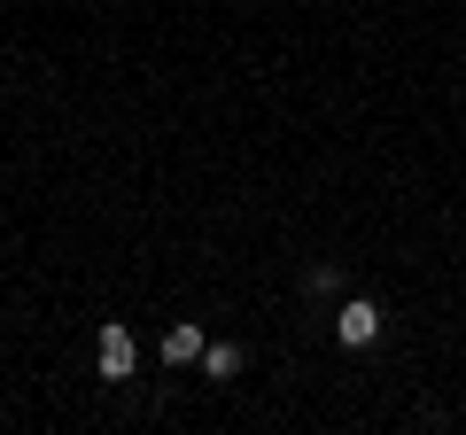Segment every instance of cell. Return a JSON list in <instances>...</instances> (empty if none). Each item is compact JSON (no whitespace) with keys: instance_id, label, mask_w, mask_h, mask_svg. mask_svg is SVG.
Listing matches in <instances>:
<instances>
[{"instance_id":"obj_1","label":"cell","mask_w":466,"mask_h":435,"mask_svg":"<svg viewBox=\"0 0 466 435\" xmlns=\"http://www.w3.org/2000/svg\"><path fill=\"white\" fill-rule=\"evenodd\" d=\"M334 342H342V350H373V342H381V311H373L366 296H350L342 311H334Z\"/></svg>"},{"instance_id":"obj_2","label":"cell","mask_w":466,"mask_h":435,"mask_svg":"<svg viewBox=\"0 0 466 435\" xmlns=\"http://www.w3.org/2000/svg\"><path fill=\"white\" fill-rule=\"evenodd\" d=\"M94 366H101V381H133V366H140V350H133V335H125V327H101L94 335Z\"/></svg>"},{"instance_id":"obj_3","label":"cell","mask_w":466,"mask_h":435,"mask_svg":"<svg viewBox=\"0 0 466 435\" xmlns=\"http://www.w3.org/2000/svg\"><path fill=\"white\" fill-rule=\"evenodd\" d=\"M202 350H210V342H202V327H195V319H179V327L164 335V366H195Z\"/></svg>"},{"instance_id":"obj_4","label":"cell","mask_w":466,"mask_h":435,"mask_svg":"<svg viewBox=\"0 0 466 435\" xmlns=\"http://www.w3.org/2000/svg\"><path fill=\"white\" fill-rule=\"evenodd\" d=\"M241 366H249V358L233 350V342H210V350H202V373H210V381H241Z\"/></svg>"},{"instance_id":"obj_5","label":"cell","mask_w":466,"mask_h":435,"mask_svg":"<svg viewBox=\"0 0 466 435\" xmlns=\"http://www.w3.org/2000/svg\"><path fill=\"white\" fill-rule=\"evenodd\" d=\"M303 296H342V265H311L303 272Z\"/></svg>"}]
</instances>
